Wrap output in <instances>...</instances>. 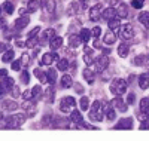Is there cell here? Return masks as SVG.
<instances>
[{"label": "cell", "mask_w": 149, "mask_h": 141, "mask_svg": "<svg viewBox=\"0 0 149 141\" xmlns=\"http://www.w3.org/2000/svg\"><path fill=\"white\" fill-rule=\"evenodd\" d=\"M34 76L37 79H39L42 83H46L48 82V76H46V73H43L40 68H34Z\"/></svg>", "instance_id": "cell-23"}, {"label": "cell", "mask_w": 149, "mask_h": 141, "mask_svg": "<svg viewBox=\"0 0 149 141\" xmlns=\"http://www.w3.org/2000/svg\"><path fill=\"white\" fill-rule=\"evenodd\" d=\"M127 82L124 80V79H115L113 82L110 83V92L113 94V95H122V94H125L127 92Z\"/></svg>", "instance_id": "cell-2"}, {"label": "cell", "mask_w": 149, "mask_h": 141, "mask_svg": "<svg viewBox=\"0 0 149 141\" xmlns=\"http://www.w3.org/2000/svg\"><path fill=\"white\" fill-rule=\"evenodd\" d=\"M69 61L67 59H58V64H57V68L58 70H61V71H66L67 68H69Z\"/></svg>", "instance_id": "cell-33"}, {"label": "cell", "mask_w": 149, "mask_h": 141, "mask_svg": "<svg viewBox=\"0 0 149 141\" xmlns=\"http://www.w3.org/2000/svg\"><path fill=\"white\" fill-rule=\"evenodd\" d=\"M74 107H76V101H74L73 97H64L60 102L61 113H70L72 110H74Z\"/></svg>", "instance_id": "cell-4"}, {"label": "cell", "mask_w": 149, "mask_h": 141, "mask_svg": "<svg viewBox=\"0 0 149 141\" xmlns=\"http://www.w3.org/2000/svg\"><path fill=\"white\" fill-rule=\"evenodd\" d=\"M5 49H8V45L6 43H0V54L5 52Z\"/></svg>", "instance_id": "cell-55"}, {"label": "cell", "mask_w": 149, "mask_h": 141, "mask_svg": "<svg viewBox=\"0 0 149 141\" xmlns=\"http://www.w3.org/2000/svg\"><path fill=\"white\" fill-rule=\"evenodd\" d=\"M22 98L24 100H33V95H31V91H26L22 94Z\"/></svg>", "instance_id": "cell-52"}, {"label": "cell", "mask_w": 149, "mask_h": 141, "mask_svg": "<svg viewBox=\"0 0 149 141\" xmlns=\"http://www.w3.org/2000/svg\"><path fill=\"white\" fill-rule=\"evenodd\" d=\"M84 61H85V64H86V66H90V64H93V58H91V55H90V54H85V57H84Z\"/></svg>", "instance_id": "cell-49"}, {"label": "cell", "mask_w": 149, "mask_h": 141, "mask_svg": "<svg viewBox=\"0 0 149 141\" xmlns=\"http://www.w3.org/2000/svg\"><path fill=\"white\" fill-rule=\"evenodd\" d=\"M22 109L29 111V116H33L34 114V100H24V104H22Z\"/></svg>", "instance_id": "cell-12"}, {"label": "cell", "mask_w": 149, "mask_h": 141, "mask_svg": "<svg viewBox=\"0 0 149 141\" xmlns=\"http://www.w3.org/2000/svg\"><path fill=\"white\" fill-rule=\"evenodd\" d=\"M6 76H8V70L6 68H2V70H0V79L6 77Z\"/></svg>", "instance_id": "cell-53"}, {"label": "cell", "mask_w": 149, "mask_h": 141, "mask_svg": "<svg viewBox=\"0 0 149 141\" xmlns=\"http://www.w3.org/2000/svg\"><path fill=\"white\" fill-rule=\"evenodd\" d=\"M143 61H146V58L143 55H140V57H136L133 59V64H134V66H143Z\"/></svg>", "instance_id": "cell-43"}, {"label": "cell", "mask_w": 149, "mask_h": 141, "mask_svg": "<svg viewBox=\"0 0 149 141\" xmlns=\"http://www.w3.org/2000/svg\"><path fill=\"white\" fill-rule=\"evenodd\" d=\"M102 17L104 18V19H112V18H116V9L115 8H107V9H104L103 12H102Z\"/></svg>", "instance_id": "cell-15"}, {"label": "cell", "mask_w": 149, "mask_h": 141, "mask_svg": "<svg viewBox=\"0 0 149 141\" xmlns=\"http://www.w3.org/2000/svg\"><path fill=\"white\" fill-rule=\"evenodd\" d=\"M133 128V119L127 118V119H121L118 125H115V129H131Z\"/></svg>", "instance_id": "cell-9"}, {"label": "cell", "mask_w": 149, "mask_h": 141, "mask_svg": "<svg viewBox=\"0 0 149 141\" xmlns=\"http://www.w3.org/2000/svg\"><path fill=\"white\" fill-rule=\"evenodd\" d=\"M54 97H55V91H54V88H52V85H51V86H49V88L46 89L45 98H46V101H48V102H54Z\"/></svg>", "instance_id": "cell-26"}, {"label": "cell", "mask_w": 149, "mask_h": 141, "mask_svg": "<svg viewBox=\"0 0 149 141\" xmlns=\"http://www.w3.org/2000/svg\"><path fill=\"white\" fill-rule=\"evenodd\" d=\"M107 66H109V59H107V57H106V55H102V57H98V58L95 59V67H97V71H103V70H106V68H107Z\"/></svg>", "instance_id": "cell-6"}, {"label": "cell", "mask_w": 149, "mask_h": 141, "mask_svg": "<svg viewBox=\"0 0 149 141\" xmlns=\"http://www.w3.org/2000/svg\"><path fill=\"white\" fill-rule=\"evenodd\" d=\"M76 10H78V3H72L70 5V8H69V10H67V14L69 15H73V14H76Z\"/></svg>", "instance_id": "cell-45"}, {"label": "cell", "mask_w": 149, "mask_h": 141, "mask_svg": "<svg viewBox=\"0 0 149 141\" xmlns=\"http://www.w3.org/2000/svg\"><path fill=\"white\" fill-rule=\"evenodd\" d=\"M29 22H30V18L29 17H19L18 19H15V22H14V27L17 28V30H22L24 27H27L29 25Z\"/></svg>", "instance_id": "cell-10"}, {"label": "cell", "mask_w": 149, "mask_h": 141, "mask_svg": "<svg viewBox=\"0 0 149 141\" xmlns=\"http://www.w3.org/2000/svg\"><path fill=\"white\" fill-rule=\"evenodd\" d=\"M103 113H104L103 104L97 100V101L93 102V107H91V110H90V113H88V118H90V120H93V122H100V120L103 119Z\"/></svg>", "instance_id": "cell-1"}, {"label": "cell", "mask_w": 149, "mask_h": 141, "mask_svg": "<svg viewBox=\"0 0 149 141\" xmlns=\"http://www.w3.org/2000/svg\"><path fill=\"white\" fill-rule=\"evenodd\" d=\"M140 111H145L149 114V98H142L140 101Z\"/></svg>", "instance_id": "cell-34"}, {"label": "cell", "mask_w": 149, "mask_h": 141, "mask_svg": "<svg viewBox=\"0 0 149 141\" xmlns=\"http://www.w3.org/2000/svg\"><path fill=\"white\" fill-rule=\"evenodd\" d=\"M84 77L88 80V83H93V82H94V74H93L90 70H85V71H84Z\"/></svg>", "instance_id": "cell-41"}, {"label": "cell", "mask_w": 149, "mask_h": 141, "mask_svg": "<svg viewBox=\"0 0 149 141\" xmlns=\"http://www.w3.org/2000/svg\"><path fill=\"white\" fill-rule=\"evenodd\" d=\"M61 88H64V89H69L72 85H73V82H72V76L70 74H63V77H61Z\"/></svg>", "instance_id": "cell-17"}, {"label": "cell", "mask_w": 149, "mask_h": 141, "mask_svg": "<svg viewBox=\"0 0 149 141\" xmlns=\"http://www.w3.org/2000/svg\"><path fill=\"white\" fill-rule=\"evenodd\" d=\"M40 3L39 2H36V0H30V2L27 3V10H29V14H34V12L39 9Z\"/></svg>", "instance_id": "cell-21"}, {"label": "cell", "mask_w": 149, "mask_h": 141, "mask_svg": "<svg viewBox=\"0 0 149 141\" xmlns=\"http://www.w3.org/2000/svg\"><path fill=\"white\" fill-rule=\"evenodd\" d=\"M54 34H55V30H54V28H48V30H45V33L42 34V42H40V43L43 45V43H45V42L49 39V37L52 39V37H54Z\"/></svg>", "instance_id": "cell-25"}, {"label": "cell", "mask_w": 149, "mask_h": 141, "mask_svg": "<svg viewBox=\"0 0 149 141\" xmlns=\"http://www.w3.org/2000/svg\"><path fill=\"white\" fill-rule=\"evenodd\" d=\"M12 70H14V71H19L21 70V61L18 59V61H12Z\"/></svg>", "instance_id": "cell-46"}, {"label": "cell", "mask_w": 149, "mask_h": 141, "mask_svg": "<svg viewBox=\"0 0 149 141\" xmlns=\"http://www.w3.org/2000/svg\"><path fill=\"white\" fill-rule=\"evenodd\" d=\"M37 42H39V37H29V40L26 42V46L27 48H34Z\"/></svg>", "instance_id": "cell-37"}, {"label": "cell", "mask_w": 149, "mask_h": 141, "mask_svg": "<svg viewBox=\"0 0 149 141\" xmlns=\"http://www.w3.org/2000/svg\"><path fill=\"white\" fill-rule=\"evenodd\" d=\"M140 129H149V120H148L146 123H142V125H140Z\"/></svg>", "instance_id": "cell-56"}, {"label": "cell", "mask_w": 149, "mask_h": 141, "mask_svg": "<svg viewBox=\"0 0 149 141\" xmlns=\"http://www.w3.org/2000/svg\"><path fill=\"white\" fill-rule=\"evenodd\" d=\"M0 17H2V8H0Z\"/></svg>", "instance_id": "cell-59"}, {"label": "cell", "mask_w": 149, "mask_h": 141, "mask_svg": "<svg viewBox=\"0 0 149 141\" xmlns=\"http://www.w3.org/2000/svg\"><path fill=\"white\" fill-rule=\"evenodd\" d=\"M103 40H104L106 45H113V43L116 42V34H115L113 31L109 30V31L104 34V39H103Z\"/></svg>", "instance_id": "cell-18"}, {"label": "cell", "mask_w": 149, "mask_h": 141, "mask_svg": "<svg viewBox=\"0 0 149 141\" xmlns=\"http://www.w3.org/2000/svg\"><path fill=\"white\" fill-rule=\"evenodd\" d=\"M118 55H119L121 58H127V55H128V46H127L125 43L119 45V48H118Z\"/></svg>", "instance_id": "cell-29"}, {"label": "cell", "mask_w": 149, "mask_h": 141, "mask_svg": "<svg viewBox=\"0 0 149 141\" xmlns=\"http://www.w3.org/2000/svg\"><path fill=\"white\" fill-rule=\"evenodd\" d=\"M143 3H145V0H131V6L134 9H142Z\"/></svg>", "instance_id": "cell-39"}, {"label": "cell", "mask_w": 149, "mask_h": 141, "mask_svg": "<svg viewBox=\"0 0 149 141\" xmlns=\"http://www.w3.org/2000/svg\"><path fill=\"white\" fill-rule=\"evenodd\" d=\"M14 55H15V52L12 49H8L6 52L3 54V57H2V61L3 62H10L12 59H14Z\"/></svg>", "instance_id": "cell-31"}, {"label": "cell", "mask_w": 149, "mask_h": 141, "mask_svg": "<svg viewBox=\"0 0 149 141\" xmlns=\"http://www.w3.org/2000/svg\"><path fill=\"white\" fill-rule=\"evenodd\" d=\"M134 34V28L131 27V24H124L121 27V36L124 39H131Z\"/></svg>", "instance_id": "cell-7"}, {"label": "cell", "mask_w": 149, "mask_h": 141, "mask_svg": "<svg viewBox=\"0 0 149 141\" xmlns=\"http://www.w3.org/2000/svg\"><path fill=\"white\" fill-rule=\"evenodd\" d=\"M40 2H42L40 6H43L46 9L48 14H52L54 9H55V2H54V0H40Z\"/></svg>", "instance_id": "cell-16"}, {"label": "cell", "mask_w": 149, "mask_h": 141, "mask_svg": "<svg viewBox=\"0 0 149 141\" xmlns=\"http://www.w3.org/2000/svg\"><path fill=\"white\" fill-rule=\"evenodd\" d=\"M24 122H26V114L17 113V114H12V116L6 118L5 128H18V126H21Z\"/></svg>", "instance_id": "cell-3"}, {"label": "cell", "mask_w": 149, "mask_h": 141, "mask_svg": "<svg viewBox=\"0 0 149 141\" xmlns=\"http://www.w3.org/2000/svg\"><path fill=\"white\" fill-rule=\"evenodd\" d=\"M81 42H82L81 36H72V37H70V40H69V43H70L72 48H78V46L81 45Z\"/></svg>", "instance_id": "cell-32"}, {"label": "cell", "mask_w": 149, "mask_h": 141, "mask_svg": "<svg viewBox=\"0 0 149 141\" xmlns=\"http://www.w3.org/2000/svg\"><path fill=\"white\" fill-rule=\"evenodd\" d=\"M29 59H30V57H29L27 54H22V55H21V59H19V61H21V66L27 67V66H29Z\"/></svg>", "instance_id": "cell-44"}, {"label": "cell", "mask_w": 149, "mask_h": 141, "mask_svg": "<svg viewBox=\"0 0 149 141\" xmlns=\"http://www.w3.org/2000/svg\"><path fill=\"white\" fill-rule=\"evenodd\" d=\"M134 100H136V94H134V92H131V94L128 95V98H127V104H133Z\"/></svg>", "instance_id": "cell-51"}, {"label": "cell", "mask_w": 149, "mask_h": 141, "mask_svg": "<svg viewBox=\"0 0 149 141\" xmlns=\"http://www.w3.org/2000/svg\"><path fill=\"white\" fill-rule=\"evenodd\" d=\"M148 70H149V67H148Z\"/></svg>", "instance_id": "cell-60"}, {"label": "cell", "mask_w": 149, "mask_h": 141, "mask_svg": "<svg viewBox=\"0 0 149 141\" xmlns=\"http://www.w3.org/2000/svg\"><path fill=\"white\" fill-rule=\"evenodd\" d=\"M40 94H42V88H40L39 85H37V86H34V88L31 89V95H33V100H34V101H36L37 98L40 97Z\"/></svg>", "instance_id": "cell-36"}, {"label": "cell", "mask_w": 149, "mask_h": 141, "mask_svg": "<svg viewBox=\"0 0 149 141\" xmlns=\"http://www.w3.org/2000/svg\"><path fill=\"white\" fill-rule=\"evenodd\" d=\"M139 21L145 25L146 28H149V12H142L139 15Z\"/></svg>", "instance_id": "cell-27"}, {"label": "cell", "mask_w": 149, "mask_h": 141, "mask_svg": "<svg viewBox=\"0 0 149 141\" xmlns=\"http://www.w3.org/2000/svg\"><path fill=\"white\" fill-rule=\"evenodd\" d=\"M102 15V6L100 5H95L90 9V18L91 21H98V18H100Z\"/></svg>", "instance_id": "cell-11"}, {"label": "cell", "mask_w": 149, "mask_h": 141, "mask_svg": "<svg viewBox=\"0 0 149 141\" xmlns=\"http://www.w3.org/2000/svg\"><path fill=\"white\" fill-rule=\"evenodd\" d=\"M6 27V21L5 19H0V28H5Z\"/></svg>", "instance_id": "cell-57"}, {"label": "cell", "mask_w": 149, "mask_h": 141, "mask_svg": "<svg viewBox=\"0 0 149 141\" xmlns=\"http://www.w3.org/2000/svg\"><path fill=\"white\" fill-rule=\"evenodd\" d=\"M61 45H63V37H52V39H51V43H49L51 49H58Z\"/></svg>", "instance_id": "cell-24"}, {"label": "cell", "mask_w": 149, "mask_h": 141, "mask_svg": "<svg viewBox=\"0 0 149 141\" xmlns=\"http://www.w3.org/2000/svg\"><path fill=\"white\" fill-rule=\"evenodd\" d=\"M88 107H90V100L86 98V97H84V98L81 100V109L86 111V110H88Z\"/></svg>", "instance_id": "cell-42"}, {"label": "cell", "mask_w": 149, "mask_h": 141, "mask_svg": "<svg viewBox=\"0 0 149 141\" xmlns=\"http://www.w3.org/2000/svg\"><path fill=\"white\" fill-rule=\"evenodd\" d=\"M139 86L140 89H148L149 88V74H140V77H139Z\"/></svg>", "instance_id": "cell-20"}, {"label": "cell", "mask_w": 149, "mask_h": 141, "mask_svg": "<svg viewBox=\"0 0 149 141\" xmlns=\"http://www.w3.org/2000/svg\"><path fill=\"white\" fill-rule=\"evenodd\" d=\"M3 9L6 10V14H12V12H14V3H12V2H6L5 5H3Z\"/></svg>", "instance_id": "cell-40"}, {"label": "cell", "mask_w": 149, "mask_h": 141, "mask_svg": "<svg viewBox=\"0 0 149 141\" xmlns=\"http://www.w3.org/2000/svg\"><path fill=\"white\" fill-rule=\"evenodd\" d=\"M70 120L74 123V125H79V126H85L84 125V119H82V116H81V113L78 111V110H72L70 111Z\"/></svg>", "instance_id": "cell-8"}, {"label": "cell", "mask_w": 149, "mask_h": 141, "mask_svg": "<svg viewBox=\"0 0 149 141\" xmlns=\"http://www.w3.org/2000/svg\"><path fill=\"white\" fill-rule=\"evenodd\" d=\"M81 39H82V42H88L90 40V37H91V31L88 30V28H82V31H81Z\"/></svg>", "instance_id": "cell-35"}, {"label": "cell", "mask_w": 149, "mask_h": 141, "mask_svg": "<svg viewBox=\"0 0 149 141\" xmlns=\"http://www.w3.org/2000/svg\"><path fill=\"white\" fill-rule=\"evenodd\" d=\"M91 34H93L94 37H98V36L102 34V28H100V27H94L93 31H91Z\"/></svg>", "instance_id": "cell-48"}, {"label": "cell", "mask_w": 149, "mask_h": 141, "mask_svg": "<svg viewBox=\"0 0 149 141\" xmlns=\"http://www.w3.org/2000/svg\"><path fill=\"white\" fill-rule=\"evenodd\" d=\"M21 82H22L24 85H27V83L30 82V74H29V71H27V70L21 73Z\"/></svg>", "instance_id": "cell-38"}, {"label": "cell", "mask_w": 149, "mask_h": 141, "mask_svg": "<svg viewBox=\"0 0 149 141\" xmlns=\"http://www.w3.org/2000/svg\"><path fill=\"white\" fill-rule=\"evenodd\" d=\"M26 12H29V10H27V8H24V9H19V14H21V15H24V14H26Z\"/></svg>", "instance_id": "cell-58"}, {"label": "cell", "mask_w": 149, "mask_h": 141, "mask_svg": "<svg viewBox=\"0 0 149 141\" xmlns=\"http://www.w3.org/2000/svg\"><path fill=\"white\" fill-rule=\"evenodd\" d=\"M39 31H40V27H34V28L27 34V37H36V34H39Z\"/></svg>", "instance_id": "cell-47"}, {"label": "cell", "mask_w": 149, "mask_h": 141, "mask_svg": "<svg viewBox=\"0 0 149 141\" xmlns=\"http://www.w3.org/2000/svg\"><path fill=\"white\" fill-rule=\"evenodd\" d=\"M119 27H121V22H119L118 18H112V19H109V30L115 31V30H118Z\"/></svg>", "instance_id": "cell-28"}, {"label": "cell", "mask_w": 149, "mask_h": 141, "mask_svg": "<svg viewBox=\"0 0 149 141\" xmlns=\"http://www.w3.org/2000/svg\"><path fill=\"white\" fill-rule=\"evenodd\" d=\"M0 86H2L5 91H10V89L15 86L14 79H12V77H8V76H6V77H3V80H2V83H0Z\"/></svg>", "instance_id": "cell-14"}, {"label": "cell", "mask_w": 149, "mask_h": 141, "mask_svg": "<svg viewBox=\"0 0 149 141\" xmlns=\"http://www.w3.org/2000/svg\"><path fill=\"white\" fill-rule=\"evenodd\" d=\"M58 59L60 58H58V55L55 52H46V54H43V57L40 59V64L42 66H51L54 61H58Z\"/></svg>", "instance_id": "cell-5"}, {"label": "cell", "mask_w": 149, "mask_h": 141, "mask_svg": "<svg viewBox=\"0 0 149 141\" xmlns=\"http://www.w3.org/2000/svg\"><path fill=\"white\" fill-rule=\"evenodd\" d=\"M112 106H115L119 111H127V102H124L122 101V98H119V95H118V98H115L113 101H112Z\"/></svg>", "instance_id": "cell-13"}, {"label": "cell", "mask_w": 149, "mask_h": 141, "mask_svg": "<svg viewBox=\"0 0 149 141\" xmlns=\"http://www.w3.org/2000/svg\"><path fill=\"white\" fill-rule=\"evenodd\" d=\"M74 86H76V92H78V94H82V92H84V88H82L79 83H76Z\"/></svg>", "instance_id": "cell-54"}, {"label": "cell", "mask_w": 149, "mask_h": 141, "mask_svg": "<svg viewBox=\"0 0 149 141\" xmlns=\"http://www.w3.org/2000/svg\"><path fill=\"white\" fill-rule=\"evenodd\" d=\"M46 76H48V82L51 83V85H54L55 83V79H57V71L54 68H49L46 71Z\"/></svg>", "instance_id": "cell-30"}, {"label": "cell", "mask_w": 149, "mask_h": 141, "mask_svg": "<svg viewBox=\"0 0 149 141\" xmlns=\"http://www.w3.org/2000/svg\"><path fill=\"white\" fill-rule=\"evenodd\" d=\"M116 15H118L119 18H127V17H128V9H127V6L124 5V3L119 5V8H118V10H116Z\"/></svg>", "instance_id": "cell-22"}, {"label": "cell", "mask_w": 149, "mask_h": 141, "mask_svg": "<svg viewBox=\"0 0 149 141\" xmlns=\"http://www.w3.org/2000/svg\"><path fill=\"white\" fill-rule=\"evenodd\" d=\"M10 94H12V97H14V98H17V97L19 95V89H18L17 86H14V88L10 89Z\"/></svg>", "instance_id": "cell-50"}, {"label": "cell", "mask_w": 149, "mask_h": 141, "mask_svg": "<svg viewBox=\"0 0 149 141\" xmlns=\"http://www.w3.org/2000/svg\"><path fill=\"white\" fill-rule=\"evenodd\" d=\"M2 107L5 109V110H9V111H14V110H17L18 109V104L15 101H10V100H6V101H3L2 102Z\"/></svg>", "instance_id": "cell-19"}]
</instances>
